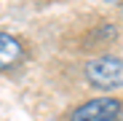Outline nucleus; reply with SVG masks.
Returning a JSON list of instances; mask_svg holds the SVG:
<instances>
[{"mask_svg": "<svg viewBox=\"0 0 123 121\" xmlns=\"http://www.w3.org/2000/svg\"><path fill=\"white\" fill-rule=\"evenodd\" d=\"M123 105L112 97H96L78 105L70 116V121H120Z\"/></svg>", "mask_w": 123, "mask_h": 121, "instance_id": "2", "label": "nucleus"}, {"mask_svg": "<svg viewBox=\"0 0 123 121\" xmlns=\"http://www.w3.org/2000/svg\"><path fill=\"white\" fill-rule=\"evenodd\" d=\"M24 59V46L8 32H0V73L13 70Z\"/></svg>", "mask_w": 123, "mask_h": 121, "instance_id": "3", "label": "nucleus"}, {"mask_svg": "<svg viewBox=\"0 0 123 121\" xmlns=\"http://www.w3.org/2000/svg\"><path fill=\"white\" fill-rule=\"evenodd\" d=\"M86 78L94 89L110 92L123 89V59L120 57H96L86 62Z\"/></svg>", "mask_w": 123, "mask_h": 121, "instance_id": "1", "label": "nucleus"}]
</instances>
